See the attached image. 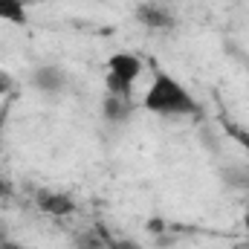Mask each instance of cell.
<instances>
[{
    "instance_id": "cell-1",
    "label": "cell",
    "mask_w": 249,
    "mask_h": 249,
    "mask_svg": "<svg viewBox=\"0 0 249 249\" xmlns=\"http://www.w3.org/2000/svg\"><path fill=\"white\" fill-rule=\"evenodd\" d=\"M142 107L157 116H197L200 105L186 87L165 70H154L151 87L142 96Z\"/></svg>"
},
{
    "instance_id": "cell-6",
    "label": "cell",
    "mask_w": 249,
    "mask_h": 249,
    "mask_svg": "<svg viewBox=\"0 0 249 249\" xmlns=\"http://www.w3.org/2000/svg\"><path fill=\"white\" fill-rule=\"evenodd\" d=\"M102 113H105L107 122L122 124V122H127L130 113H133V102L124 99V96H113V93H107V99H105V105H102Z\"/></svg>"
},
{
    "instance_id": "cell-4",
    "label": "cell",
    "mask_w": 249,
    "mask_h": 249,
    "mask_svg": "<svg viewBox=\"0 0 249 249\" xmlns=\"http://www.w3.org/2000/svg\"><path fill=\"white\" fill-rule=\"evenodd\" d=\"M136 20H139L142 26H148V29H157V32L174 26V18H171L162 6H151V3H142V6L136 9Z\"/></svg>"
},
{
    "instance_id": "cell-5",
    "label": "cell",
    "mask_w": 249,
    "mask_h": 249,
    "mask_svg": "<svg viewBox=\"0 0 249 249\" xmlns=\"http://www.w3.org/2000/svg\"><path fill=\"white\" fill-rule=\"evenodd\" d=\"M32 84H35L38 90H44V93H61L64 84H67V78H64V72L58 67L47 64V67H38V70H35Z\"/></svg>"
},
{
    "instance_id": "cell-12",
    "label": "cell",
    "mask_w": 249,
    "mask_h": 249,
    "mask_svg": "<svg viewBox=\"0 0 249 249\" xmlns=\"http://www.w3.org/2000/svg\"><path fill=\"white\" fill-rule=\"evenodd\" d=\"M6 191H9V186H6V183H3V177H0V197H3Z\"/></svg>"
},
{
    "instance_id": "cell-8",
    "label": "cell",
    "mask_w": 249,
    "mask_h": 249,
    "mask_svg": "<svg viewBox=\"0 0 249 249\" xmlns=\"http://www.w3.org/2000/svg\"><path fill=\"white\" fill-rule=\"evenodd\" d=\"M229 133H232V136H235V139L241 142V148L247 151V157H249V133H247V130H238V127H229Z\"/></svg>"
},
{
    "instance_id": "cell-9",
    "label": "cell",
    "mask_w": 249,
    "mask_h": 249,
    "mask_svg": "<svg viewBox=\"0 0 249 249\" xmlns=\"http://www.w3.org/2000/svg\"><path fill=\"white\" fill-rule=\"evenodd\" d=\"M12 84H15V81H12V75H9L6 70H0V96H6V93L12 90Z\"/></svg>"
},
{
    "instance_id": "cell-3",
    "label": "cell",
    "mask_w": 249,
    "mask_h": 249,
    "mask_svg": "<svg viewBox=\"0 0 249 249\" xmlns=\"http://www.w3.org/2000/svg\"><path fill=\"white\" fill-rule=\"evenodd\" d=\"M35 203H38V209H41V212H47V214H53V217H67V214H72V212H75L72 197H70V194H64V191L41 188V191L35 194Z\"/></svg>"
},
{
    "instance_id": "cell-10",
    "label": "cell",
    "mask_w": 249,
    "mask_h": 249,
    "mask_svg": "<svg viewBox=\"0 0 249 249\" xmlns=\"http://www.w3.org/2000/svg\"><path fill=\"white\" fill-rule=\"evenodd\" d=\"M110 249H142L136 241H110Z\"/></svg>"
},
{
    "instance_id": "cell-11",
    "label": "cell",
    "mask_w": 249,
    "mask_h": 249,
    "mask_svg": "<svg viewBox=\"0 0 249 249\" xmlns=\"http://www.w3.org/2000/svg\"><path fill=\"white\" fill-rule=\"evenodd\" d=\"M0 249H26V247H20V244H15V241H3Z\"/></svg>"
},
{
    "instance_id": "cell-7",
    "label": "cell",
    "mask_w": 249,
    "mask_h": 249,
    "mask_svg": "<svg viewBox=\"0 0 249 249\" xmlns=\"http://www.w3.org/2000/svg\"><path fill=\"white\" fill-rule=\"evenodd\" d=\"M0 20L15 23V26H26L29 23L26 0H0Z\"/></svg>"
},
{
    "instance_id": "cell-2",
    "label": "cell",
    "mask_w": 249,
    "mask_h": 249,
    "mask_svg": "<svg viewBox=\"0 0 249 249\" xmlns=\"http://www.w3.org/2000/svg\"><path fill=\"white\" fill-rule=\"evenodd\" d=\"M142 67H145L142 58L133 55V53H116V55H110L107 58V78H105L107 93L130 99V90H133L136 78L142 75Z\"/></svg>"
}]
</instances>
